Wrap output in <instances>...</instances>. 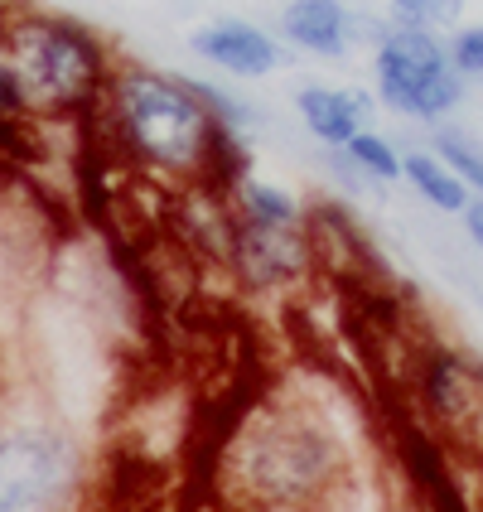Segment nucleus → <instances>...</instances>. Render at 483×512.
<instances>
[{"instance_id": "nucleus-10", "label": "nucleus", "mask_w": 483, "mask_h": 512, "mask_svg": "<svg viewBox=\"0 0 483 512\" xmlns=\"http://www.w3.org/2000/svg\"><path fill=\"white\" fill-rule=\"evenodd\" d=\"M276 34L285 39L290 54L343 63L353 54V5L348 0H285Z\"/></svg>"}, {"instance_id": "nucleus-8", "label": "nucleus", "mask_w": 483, "mask_h": 512, "mask_svg": "<svg viewBox=\"0 0 483 512\" xmlns=\"http://www.w3.org/2000/svg\"><path fill=\"white\" fill-rule=\"evenodd\" d=\"M189 54L199 58V63H208L213 73L237 78V83L276 78L285 63H290V49H285L281 34L256 25V20H242V15L203 20V25L189 34Z\"/></svg>"}, {"instance_id": "nucleus-16", "label": "nucleus", "mask_w": 483, "mask_h": 512, "mask_svg": "<svg viewBox=\"0 0 483 512\" xmlns=\"http://www.w3.org/2000/svg\"><path fill=\"white\" fill-rule=\"evenodd\" d=\"M184 78H189V73H184ZM189 87L199 92V102L208 107V112H213V121H218V126H228V131H242V136H247V131H256V126L266 121L256 102L237 97V92H232V87H223V83H208V78H189Z\"/></svg>"}, {"instance_id": "nucleus-7", "label": "nucleus", "mask_w": 483, "mask_h": 512, "mask_svg": "<svg viewBox=\"0 0 483 512\" xmlns=\"http://www.w3.org/2000/svg\"><path fill=\"white\" fill-rule=\"evenodd\" d=\"M314 228H256L237 223L228 271L252 295H281L314 271Z\"/></svg>"}, {"instance_id": "nucleus-15", "label": "nucleus", "mask_w": 483, "mask_h": 512, "mask_svg": "<svg viewBox=\"0 0 483 512\" xmlns=\"http://www.w3.org/2000/svg\"><path fill=\"white\" fill-rule=\"evenodd\" d=\"M382 10H387L392 25L426 29V34H450V29L464 25L469 0H387Z\"/></svg>"}, {"instance_id": "nucleus-19", "label": "nucleus", "mask_w": 483, "mask_h": 512, "mask_svg": "<svg viewBox=\"0 0 483 512\" xmlns=\"http://www.w3.org/2000/svg\"><path fill=\"white\" fill-rule=\"evenodd\" d=\"M459 223H464V232H469V242L483 252V194H474V199H469V208L459 213Z\"/></svg>"}, {"instance_id": "nucleus-11", "label": "nucleus", "mask_w": 483, "mask_h": 512, "mask_svg": "<svg viewBox=\"0 0 483 512\" xmlns=\"http://www.w3.org/2000/svg\"><path fill=\"white\" fill-rule=\"evenodd\" d=\"M401 179H406V189H411L416 199L430 203V208L445 213V218H459V213L469 208V199H474V189H469L430 145L401 150Z\"/></svg>"}, {"instance_id": "nucleus-12", "label": "nucleus", "mask_w": 483, "mask_h": 512, "mask_svg": "<svg viewBox=\"0 0 483 512\" xmlns=\"http://www.w3.org/2000/svg\"><path fill=\"white\" fill-rule=\"evenodd\" d=\"M237 223H256V228H310V208L295 199L285 184H271L261 174H242L228 189Z\"/></svg>"}, {"instance_id": "nucleus-18", "label": "nucleus", "mask_w": 483, "mask_h": 512, "mask_svg": "<svg viewBox=\"0 0 483 512\" xmlns=\"http://www.w3.org/2000/svg\"><path fill=\"white\" fill-rule=\"evenodd\" d=\"M0 116H5V121H39V116H34V97H29L20 68L10 63L5 49H0Z\"/></svg>"}, {"instance_id": "nucleus-3", "label": "nucleus", "mask_w": 483, "mask_h": 512, "mask_svg": "<svg viewBox=\"0 0 483 512\" xmlns=\"http://www.w3.org/2000/svg\"><path fill=\"white\" fill-rule=\"evenodd\" d=\"M0 49L20 68L39 121H87V116H97L116 63H121L112 54V44L92 25H83L78 15L34 10V5L5 10Z\"/></svg>"}, {"instance_id": "nucleus-1", "label": "nucleus", "mask_w": 483, "mask_h": 512, "mask_svg": "<svg viewBox=\"0 0 483 512\" xmlns=\"http://www.w3.org/2000/svg\"><path fill=\"white\" fill-rule=\"evenodd\" d=\"M348 474L343 435L310 401L266 397L218 455V488L242 512H310Z\"/></svg>"}, {"instance_id": "nucleus-13", "label": "nucleus", "mask_w": 483, "mask_h": 512, "mask_svg": "<svg viewBox=\"0 0 483 512\" xmlns=\"http://www.w3.org/2000/svg\"><path fill=\"white\" fill-rule=\"evenodd\" d=\"M343 155L353 160V170L368 179L372 189H387V184H401V145L392 136H382L377 126H363L353 141L343 145Z\"/></svg>"}, {"instance_id": "nucleus-9", "label": "nucleus", "mask_w": 483, "mask_h": 512, "mask_svg": "<svg viewBox=\"0 0 483 512\" xmlns=\"http://www.w3.org/2000/svg\"><path fill=\"white\" fill-rule=\"evenodd\" d=\"M377 116V97L368 87H334V83H305L295 87V121L305 126L319 150H343L363 126Z\"/></svg>"}, {"instance_id": "nucleus-17", "label": "nucleus", "mask_w": 483, "mask_h": 512, "mask_svg": "<svg viewBox=\"0 0 483 512\" xmlns=\"http://www.w3.org/2000/svg\"><path fill=\"white\" fill-rule=\"evenodd\" d=\"M445 54L464 83H483V20H464L445 34Z\"/></svg>"}, {"instance_id": "nucleus-6", "label": "nucleus", "mask_w": 483, "mask_h": 512, "mask_svg": "<svg viewBox=\"0 0 483 512\" xmlns=\"http://www.w3.org/2000/svg\"><path fill=\"white\" fill-rule=\"evenodd\" d=\"M411 401L440 445L483 450V363L450 343H426L411 363Z\"/></svg>"}, {"instance_id": "nucleus-4", "label": "nucleus", "mask_w": 483, "mask_h": 512, "mask_svg": "<svg viewBox=\"0 0 483 512\" xmlns=\"http://www.w3.org/2000/svg\"><path fill=\"white\" fill-rule=\"evenodd\" d=\"M92 498L87 445L58 421L0 430V512H83Z\"/></svg>"}, {"instance_id": "nucleus-14", "label": "nucleus", "mask_w": 483, "mask_h": 512, "mask_svg": "<svg viewBox=\"0 0 483 512\" xmlns=\"http://www.w3.org/2000/svg\"><path fill=\"white\" fill-rule=\"evenodd\" d=\"M426 145L469 184V189H474V194H483V141L474 131H464L455 121H440V126H430Z\"/></svg>"}, {"instance_id": "nucleus-5", "label": "nucleus", "mask_w": 483, "mask_h": 512, "mask_svg": "<svg viewBox=\"0 0 483 512\" xmlns=\"http://www.w3.org/2000/svg\"><path fill=\"white\" fill-rule=\"evenodd\" d=\"M372 97L397 121L440 126L464 107L469 83L445 54V34L387 25V34L372 44Z\"/></svg>"}, {"instance_id": "nucleus-2", "label": "nucleus", "mask_w": 483, "mask_h": 512, "mask_svg": "<svg viewBox=\"0 0 483 512\" xmlns=\"http://www.w3.org/2000/svg\"><path fill=\"white\" fill-rule=\"evenodd\" d=\"M97 121L107 126L126 165L155 174L174 189L208 184L218 121L184 73H165L150 63H116Z\"/></svg>"}]
</instances>
